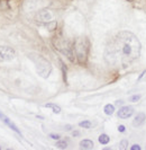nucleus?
<instances>
[{"instance_id":"obj_1","label":"nucleus","mask_w":146,"mask_h":150,"mask_svg":"<svg viewBox=\"0 0 146 150\" xmlns=\"http://www.w3.org/2000/svg\"><path fill=\"white\" fill-rule=\"evenodd\" d=\"M140 54V42L133 33L123 30L108 45L106 59L111 64L127 66L135 61Z\"/></svg>"},{"instance_id":"obj_2","label":"nucleus","mask_w":146,"mask_h":150,"mask_svg":"<svg viewBox=\"0 0 146 150\" xmlns=\"http://www.w3.org/2000/svg\"><path fill=\"white\" fill-rule=\"evenodd\" d=\"M89 49H90V43L87 38L82 36V38L75 40L74 45H73V52L77 58V61L82 66H84L87 63Z\"/></svg>"},{"instance_id":"obj_3","label":"nucleus","mask_w":146,"mask_h":150,"mask_svg":"<svg viewBox=\"0 0 146 150\" xmlns=\"http://www.w3.org/2000/svg\"><path fill=\"white\" fill-rule=\"evenodd\" d=\"M29 58L35 63V68L38 76L45 79L50 77L52 72V66L50 61L46 60L43 55H39V54H29Z\"/></svg>"},{"instance_id":"obj_4","label":"nucleus","mask_w":146,"mask_h":150,"mask_svg":"<svg viewBox=\"0 0 146 150\" xmlns=\"http://www.w3.org/2000/svg\"><path fill=\"white\" fill-rule=\"evenodd\" d=\"M16 55V52L13 47L7 45L0 46V60L1 61H10L13 60Z\"/></svg>"},{"instance_id":"obj_5","label":"nucleus","mask_w":146,"mask_h":150,"mask_svg":"<svg viewBox=\"0 0 146 150\" xmlns=\"http://www.w3.org/2000/svg\"><path fill=\"white\" fill-rule=\"evenodd\" d=\"M35 21L37 23H41V24H47V23L53 21V15H52L51 11H48V10H41L35 16Z\"/></svg>"},{"instance_id":"obj_6","label":"nucleus","mask_w":146,"mask_h":150,"mask_svg":"<svg viewBox=\"0 0 146 150\" xmlns=\"http://www.w3.org/2000/svg\"><path fill=\"white\" fill-rule=\"evenodd\" d=\"M133 114H134V108L131 106H123V107H120V110L117 113L118 117L123 119V120H126V119L131 117Z\"/></svg>"},{"instance_id":"obj_7","label":"nucleus","mask_w":146,"mask_h":150,"mask_svg":"<svg viewBox=\"0 0 146 150\" xmlns=\"http://www.w3.org/2000/svg\"><path fill=\"white\" fill-rule=\"evenodd\" d=\"M146 120V115L144 112H140L138 113L136 116H135V119L133 120V127L134 128H138V127H140L144 122H145Z\"/></svg>"},{"instance_id":"obj_8","label":"nucleus","mask_w":146,"mask_h":150,"mask_svg":"<svg viewBox=\"0 0 146 150\" xmlns=\"http://www.w3.org/2000/svg\"><path fill=\"white\" fill-rule=\"evenodd\" d=\"M93 147H95L93 142H92L91 140H89V139H84V140H82V141L80 142L81 149L90 150V149H93Z\"/></svg>"},{"instance_id":"obj_9","label":"nucleus","mask_w":146,"mask_h":150,"mask_svg":"<svg viewBox=\"0 0 146 150\" xmlns=\"http://www.w3.org/2000/svg\"><path fill=\"white\" fill-rule=\"evenodd\" d=\"M2 121H4V122H5V123H6V124H7L8 127H9L10 129H11V130H14V131L16 132V133H18V134H22L20 130H19V129L17 128V127H16V124H14V123H13L11 121H10L9 119H8L7 116H5V117L2 119Z\"/></svg>"},{"instance_id":"obj_10","label":"nucleus","mask_w":146,"mask_h":150,"mask_svg":"<svg viewBox=\"0 0 146 150\" xmlns=\"http://www.w3.org/2000/svg\"><path fill=\"white\" fill-rule=\"evenodd\" d=\"M45 107H47V108H51L53 112L55 113V114H60L61 113V107L56 104H53V103H47V104H45Z\"/></svg>"},{"instance_id":"obj_11","label":"nucleus","mask_w":146,"mask_h":150,"mask_svg":"<svg viewBox=\"0 0 146 150\" xmlns=\"http://www.w3.org/2000/svg\"><path fill=\"white\" fill-rule=\"evenodd\" d=\"M110 141V138L108 134H106V133H102V134H100V137H99V142L101 143L102 146H106V144H108Z\"/></svg>"},{"instance_id":"obj_12","label":"nucleus","mask_w":146,"mask_h":150,"mask_svg":"<svg viewBox=\"0 0 146 150\" xmlns=\"http://www.w3.org/2000/svg\"><path fill=\"white\" fill-rule=\"evenodd\" d=\"M103 112L107 115H112L115 112V106L111 105V104H107V105L103 107Z\"/></svg>"},{"instance_id":"obj_13","label":"nucleus","mask_w":146,"mask_h":150,"mask_svg":"<svg viewBox=\"0 0 146 150\" xmlns=\"http://www.w3.org/2000/svg\"><path fill=\"white\" fill-rule=\"evenodd\" d=\"M79 127H80V128H83V129H91L92 128V122L89 120L81 121L80 123H79Z\"/></svg>"},{"instance_id":"obj_14","label":"nucleus","mask_w":146,"mask_h":150,"mask_svg":"<svg viewBox=\"0 0 146 150\" xmlns=\"http://www.w3.org/2000/svg\"><path fill=\"white\" fill-rule=\"evenodd\" d=\"M55 147L58 148V149H66L67 148V142L66 140H58V142L55 143Z\"/></svg>"},{"instance_id":"obj_15","label":"nucleus","mask_w":146,"mask_h":150,"mask_svg":"<svg viewBox=\"0 0 146 150\" xmlns=\"http://www.w3.org/2000/svg\"><path fill=\"white\" fill-rule=\"evenodd\" d=\"M45 25H46V27H47V30H55V27H56V22H54V21H52V22L47 23V24H45Z\"/></svg>"},{"instance_id":"obj_16","label":"nucleus","mask_w":146,"mask_h":150,"mask_svg":"<svg viewBox=\"0 0 146 150\" xmlns=\"http://www.w3.org/2000/svg\"><path fill=\"white\" fill-rule=\"evenodd\" d=\"M127 146H128V141L124 139V140H121V141H120L119 148H120V149H127Z\"/></svg>"},{"instance_id":"obj_17","label":"nucleus","mask_w":146,"mask_h":150,"mask_svg":"<svg viewBox=\"0 0 146 150\" xmlns=\"http://www.w3.org/2000/svg\"><path fill=\"white\" fill-rule=\"evenodd\" d=\"M139 99H140V95H133V96L129 98V100H131V102H133V103L138 102Z\"/></svg>"},{"instance_id":"obj_18","label":"nucleus","mask_w":146,"mask_h":150,"mask_svg":"<svg viewBox=\"0 0 146 150\" xmlns=\"http://www.w3.org/2000/svg\"><path fill=\"white\" fill-rule=\"evenodd\" d=\"M50 138H51V139H53V140H56V141H58V140H60V139H61V135L55 134V133H51V134H50Z\"/></svg>"},{"instance_id":"obj_19","label":"nucleus","mask_w":146,"mask_h":150,"mask_svg":"<svg viewBox=\"0 0 146 150\" xmlns=\"http://www.w3.org/2000/svg\"><path fill=\"white\" fill-rule=\"evenodd\" d=\"M62 71H63V79H64V83H66V68L63 63H62Z\"/></svg>"},{"instance_id":"obj_20","label":"nucleus","mask_w":146,"mask_h":150,"mask_svg":"<svg viewBox=\"0 0 146 150\" xmlns=\"http://www.w3.org/2000/svg\"><path fill=\"white\" fill-rule=\"evenodd\" d=\"M131 150H140L142 148H140V146L139 144H133L131 147Z\"/></svg>"},{"instance_id":"obj_21","label":"nucleus","mask_w":146,"mask_h":150,"mask_svg":"<svg viewBox=\"0 0 146 150\" xmlns=\"http://www.w3.org/2000/svg\"><path fill=\"white\" fill-rule=\"evenodd\" d=\"M118 131H119V132H125V131H126V127H125V125H119V127H118Z\"/></svg>"},{"instance_id":"obj_22","label":"nucleus","mask_w":146,"mask_h":150,"mask_svg":"<svg viewBox=\"0 0 146 150\" xmlns=\"http://www.w3.org/2000/svg\"><path fill=\"white\" fill-rule=\"evenodd\" d=\"M80 135V132L79 131H73L72 132V137H79Z\"/></svg>"},{"instance_id":"obj_23","label":"nucleus","mask_w":146,"mask_h":150,"mask_svg":"<svg viewBox=\"0 0 146 150\" xmlns=\"http://www.w3.org/2000/svg\"><path fill=\"white\" fill-rule=\"evenodd\" d=\"M71 129H72V127H71V125H66V127H65V130H71Z\"/></svg>"},{"instance_id":"obj_24","label":"nucleus","mask_w":146,"mask_h":150,"mask_svg":"<svg viewBox=\"0 0 146 150\" xmlns=\"http://www.w3.org/2000/svg\"><path fill=\"white\" fill-rule=\"evenodd\" d=\"M4 117H5V115H4V114H2V113L0 112V119H1V120H2V119H4Z\"/></svg>"},{"instance_id":"obj_25","label":"nucleus","mask_w":146,"mask_h":150,"mask_svg":"<svg viewBox=\"0 0 146 150\" xmlns=\"http://www.w3.org/2000/svg\"><path fill=\"white\" fill-rule=\"evenodd\" d=\"M127 1H134V0H127Z\"/></svg>"},{"instance_id":"obj_26","label":"nucleus","mask_w":146,"mask_h":150,"mask_svg":"<svg viewBox=\"0 0 146 150\" xmlns=\"http://www.w3.org/2000/svg\"><path fill=\"white\" fill-rule=\"evenodd\" d=\"M0 150H1V147H0Z\"/></svg>"}]
</instances>
